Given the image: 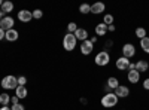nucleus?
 Instances as JSON below:
<instances>
[{"mask_svg":"<svg viewBox=\"0 0 149 110\" xmlns=\"http://www.w3.org/2000/svg\"><path fill=\"white\" fill-rule=\"evenodd\" d=\"M118 101H119V98L115 95V92H106V94L102 97V100H100V103H102V106H103L104 109L115 107V106L118 104Z\"/></svg>","mask_w":149,"mask_h":110,"instance_id":"nucleus-1","label":"nucleus"},{"mask_svg":"<svg viewBox=\"0 0 149 110\" xmlns=\"http://www.w3.org/2000/svg\"><path fill=\"white\" fill-rule=\"evenodd\" d=\"M0 85H2V88L6 89V91L17 89V86H18V79H17V76H14V75H8V76H5V77L2 79Z\"/></svg>","mask_w":149,"mask_h":110,"instance_id":"nucleus-2","label":"nucleus"},{"mask_svg":"<svg viewBox=\"0 0 149 110\" xmlns=\"http://www.w3.org/2000/svg\"><path fill=\"white\" fill-rule=\"evenodd\" d=\"M76 45H78V39L74 37V34H72V33L64 34V37H63V48L67 52L73 51L74 48H76Z\"/></svg>","mask_w":149,"mask_h":110,"instance_id":"nucleus-3","label":"nucleus"},{"mask_svg":"<svg viewBox=\"0 0 149 110\" xmlns=\"http://www.w3.org/2000/svg\"><path fill=\"white\" fill-rule=\"evenodd\" d=\"M94 63L98 66V67H104L110 63V55L107 51H100L95 57H94Z\"/></svg>","mask_w":149,"mask_h":110,"instance_id":"nucleus-4","label":"nucleus"},{"mask_svg":"<svg viewBox=\"0 0 149 110\" xmlns=\"http://www.w3.org/2000/svg\"><path fill=\"white\" fill-rule=\"evenodd\" d=\"M14 26H15V19L12 18L10 15H5L3 19L0 21V28H3L5 31L12 30V28H14Z\"/></svg>","mask_w":149,"mask_h":110,"instance_id":"nucleus-5","label":"nucleus"},{"mask_svg":"<svg viewBox=\"0 0 149 110\" xmlns=\"http://www.w3.org/2000/svg\"><path fill=\"white\" fill-rule=\"evenodd\" d=\"M18 21L24 22V24H29L31 19H33V14H31V10H27V9H21L18 12V15H17Z\"/></svg>","mask_w":149,"mask_h":110,"instance_id":"nucleus-6","label":"nucleus"},{"mask_svg":"<svg viewBox=\"0 0 149 110\" xmlns=\"http://www.w3.org/2000/svg\"><path fill=\"white\" fill-rule=\"evenodd\" d=\"M136 55V46L133 43H125L122 46V57H125V58H133Z\"/></svg>","mask_w":149,"mask_h":110,"instance_id":"nucleus-7","label":"nucleus"},{"mask_svg":"<svg viewBox=\"0 0 149 110\" xmlns=\"http://www.w3.org/2000/svg\"><path fill=\"white\" fill-rule=\"evenodd\" d=\"M130 63H131V61H130L128 58H125V57H119V58L115 61V66H116V68H118L119 71H124V70H128Z\"/></svg>","mask_w":149,"mask_h":110,"instance_id":"nucleus-8","label":"nucleus"},{"mask_svg":"<svg viewBox=\"0 0 149 110\" xmlns=\"http://www.w3.org/2000/svg\"><path fill=\"white\" fill-rule=\"evenodd\" d=\"M93 51H94V45L91 43L90 39H88V40H84V42L81 43V54H82V55H90Z\"/></svg>","mask_w":149,"mask_h":110,"instance_id":"nucleus-9","label":"nucleus"},{"mask_svg":"<svg viewBox=\"0 0 149 110\" xmlns=\"http://www.w3.org/2000/svg\"><path fill=\"white\" fill-rule=\"evenodd\" d=\"M113 92H115V95L118 97V98H127V97L130 95V88L125 86V85H119Z\"/></svg>","mask_w":149,"mask_h":110,"instance_id":"nucleus-10","label":"nucleus"},{"mask_svg":"<svg viewBox=\"0 0 149 110\" xmlns=\"http://www.w3.org/2000/svg\"><path fill=\"white\" fill-rule=\"evenodd\" d=\"M127 79H128V82L130 83H137L139 80H140V73L137 71V70H128V73H127Z\"/></svg>","mask_w":149,"mask_h":110,"instance_id":"nucleus-11","label":"nucleus"},{"mask_svg":"<svg viewBox=\"0 0 149 110\" xmlns=\"http://www.w3.org/2000/svg\"><path fill=\"white\" fill-rule=\"evenodd\" d=\"M104 9H106L104 3L97 2V3L91 5V14H94V15H100V14H103V12H104Z\"/></svg>","mask_w":149,"mask_h":110,"instance_id":"nucleus-12","label":"nucleus"},{"mask_svg":"<svg viewBox=\"0 0 149 110\" xmlns=\"http://www.w3.org/2000/svg\"><path fill=\"white\" fill-rule=\"evenodd\" d=\"M134 68L137 70L139 73H145L149 68V63H148V61H145V59H139L137 63H134Z\"/></svg>","mask_w":149,"mask_h":110,"instance_id":"nucleus-13","label":"nucleus"},{"mask_svg":"<svg viewBox=\"0 0 149 110\" xmlns=\"http://www.w3.org/2000/svg\"><path fill=\"white\" fill-rule=\"evenodd\" d=\"M88 31H86V28H78L76 31H74V37H76L78 40H81V42H84V40H88L90 37H88Z\"/></svg>","mask_w":149,"mask_h":110,"instance_id":"nucleus-14","label":"nucleus"},{"mask_svg":"<svg viewBox=\"0 0 149 110\" xmlns=\"http://www.w3.org/2000/svg\"><path fill=\"white\" fill-rule=\"evenodd\" d=\"M18 37H19V33H18L15 28L8 30V31H6V36H5V39H6L8 42H17Z\"/></svg>","mask_w":149,"mask_h":110,"instance_id":"nucleus-15","label":"nucleus"},{"mask_svg":"<svg viewBox=\"0 0 149 110\" xmlns=\"http://www.w3.org/2000/svg\"><path fill=\"white\" fill-rule=\"evenodd\" d=\"M106 34H107V26L106 24H103V22L97 24L95 26V36L97 37H102V36H106Z\"/></svg>","mask_w":149,"mask_h":110,"instance_id":"nucleus-16","label":"nucleus"},{"mask_svg":"<svg viewBox=\"0 0 149 110\" xmlns=\"http://www.w3.org/2000/svg\"><path fill=\"white\" fill-rule=\"evenodd\" d=\"M106 86L112 91V89H116L118 86H119V80H118V77H115V76H110L107 80H106Z\"/></svg>","mask_w":149,"mask_h":110,"instance_id":"nucleus-17","label":"nucleus"},{"mask_svg":"<svg viewBox=\"0 0 149 110\" xmlns=\"http://www.w3.org/2000/svg\"><path fill=\"white\" fill-rule=\"evenodd\" d=\"M14 3L12 2H9V0H6V2H3V5H2V8H0V10L3 12V15H9L12 10H14Z\"/></svg>","mask_w":149,"mask_h":110,"instance_id":"nucleus-18","label":"nucleus"},{"mask_svg":"<svg viewBox=\"0 0 149 110\" xmlns=\"http://www.w3.org/2000/svg\"><path fill=\"white\" fill-rule=\"evenodd\" d=\"M15 95L18 97L19 100L27 98V95H29V89H27V86H17V89H15Z\"/></svg>","mask_w":149,"mask_h":110,"instance_id":"nucleus-19","label":"nucleus"},{"mask_svg":"<svg viewBox=\"0 0 149 110\" xmlns=\"http://www.w3.org/2000/svg\"><path fill=\"white\" fill-rule=\"evenodd\" d=\"M10 98H12V97L8 92H2V94H0V104H2V106H9Z\"/></svg>","mask_w":149,"mask_h":110,"instance_id":"nucleus-20","label":"nucleus"},{"mask_svg":"<svg viewBox=\"0 0 149 110\" xmlns=\"http://www.w3.org/2000/svg\"><path fill=\"white\" fill-rule=\"evenodd\" d=\"M140 48H142V51H143V52L149 54V37H148V36L140 40Z\"/></svg>","mask_w":149,"mask_h":110,"instance_id":"nucleus-21","label":"nucleus"},{"mask_svg":"<svg viewBox=\"0 0 149 110\" xmlns=\"http://www.w3.org/2000/svg\"><path fill=\"white\" fill-rule=\"evenodd\" d=\"M134 34H136V37H139L140 40L148 36L146 34V28H143V27H137V28H136V31H134Z\"/></svg>","mask_w":149,"mask_h":110,"instance_id":"nucleus-22","label":"nucleus"},{"mask_svg":"<svg viewBox=\"0 0 149 110\" xmlns=\"http://www.w3.org/2000/svg\"><path fill=\"white\" fill-rule=\"evenodd\" d=\"M79 12H81L82 15L91 14V5H88V3H84V5H81V6H79Z\"/></svg>","mask_w":149,"mask_h":110,"instance_id":"nucleus-23","label":"nucleus"},{"mask_svg":"<svg viewBox=\"0 0 149 110\" xmlns=\"http://www.w3.org/2000/svg\"><path fill=\"white\" fill-rule=\"evenodd\" d=\"M113 21H115V18H113V15H110V14H106L103 17V24H106V26H112Z\"/></svg>","mask_w":149,"mask_h":110,"instance_id":"nucleus-24","label":"nucleus"},{"mask_svg":"<svg viewBox=\"0 0 149 110\" xmlns=\"http://www.w3.org/2000/svg\"><path fill=\"white\" fill-rule=\"evenodd\" d=\"M78 28H79V27H78V24H76V22H73V21L67 24V33H72V34H74V31H76Z\"/></svg>","mask_w":149,"mask_h":110,"instance_id":"nucleus-25","label":"nucleus"},{"mask_svg":"<svg viewBox=\"0 0 149 110\" xmlns=\"http://www.w3.org/2000/svg\"><path fill=\"white\" fill-rule=\"evenodd\" d=\"M31 14H33V19H40V18L43 17V10L34 9V10H31Z\"/></svg>","mask_w":149,"mask_h":110,"instance_id":"nucleus-26","label":"nucleus"},{"mask_svg":"<svg viewBox=\"0 0 149 110\" xmlns=\"http://www.w3.org/2000/svg\"><path fill=\"white\" fill-rule=\"evenodd\" d=\"M18 86H26V83H27V77L26 76H18Z\"/></svg>","mask_w":149,"mask_h":110,"instance_id":"nucleus-27","label":"nucleus"},{"mask_svg":"<svg viewBox=\"0 0 149 110\" xmlns=\"http://www.w3.org/2000/svg\"><path fill=\"white\" fill-rule=\"evenodd\" d=\"M10 110H26V106H24V104H15V106H12L10 107Z\"/></svg>","mask_w":149,"mask_h":110,"instance_id":"nucleus-28","label":"nucleus"},{"mask_svg":"<svg viewBox=\"0 0 149 110\" xmlns=\"http://www.w3.org/2000/svg\"><path fill=\"white\" fill-rule=\"evenodd\" d=\"M10 103H12V106H15V104H19V98H18L17 95H14V97H12V98H10Z\"/></svg>","mask_w":149,"mask_h":110,"instance_id":"nucleus-29","label":"nucleus"},{"mask_svg":"<svg viewBox=\"0 0 149 110\" xmlns=\"http://www.w3.org/2000/svg\"><path fill=\"white\" fill-rule=\"evenodd\" d=\"M143 89L149 91V77H146V79L143 80Z\"/></svg>","mask_w":149,"mask_h":110,"instance_id":"nucleus-30","label":"nucleus"},{"mask_svg":"<svg viewBox=\"0 0 149 110\" xmlns=\"http://www.w3.org/2000/svg\"><path fill=\"white\" fill-rule=\"evenodd\" d=\"M5 36H6V31H5L3 28H0V40H3Z\"/></svg>","mask_w":149,"mask_h":110,"instance_id":"nucleus-31","label":"nucleus"},{"mask_svg":"<svg viewBox=\"0 0 149 110\" xmlns=\"http://www.w3.org/2000/svg\"><path fill=\"white\" fill-rule=\"evenodd\" d=\"M90 40H91V43L94 45V43H97V40H98V37H97V36H93V37H90Z\"/></svg>","mask_w":149,"mask_h":110,"instance_id":"nucleus-32","label":"nucleus"},{"mask_svg":"<svg viewBox=\"0 0 149 110\" xmlns=\"http://www.w3.org/2000/svg\"><path fill=\"white\" fill-rule=\"evenodd\" d=\"M116 30V27L113 26V24H112V26H107V31H115Z\"/></svg>","mask_w":149,"mask_h":110,"instance_id":"nucleus-33","label":"nucleus"},{"mask_svg":"<svg viewBox=\"0 0 149 110\" xmlns=\"http://www.w3.org/2000/svg\"><path fill=\"white\" fill-rule=\"evenodd\" d=\"M0 110H10V107L9 106H2V107H0Z\"/></svg>","mask_w":149,"mask_h":110,"instance_id":"nucleus-34","label":"nucleus"},{"mask_svg":"<svg viewBox=\"0 0 149 110\" xmlns=\"http://www.w3.org/2000/svg\"><path fill=\"white\" fill-rule=\"evenodd\" d=\"M81 103H82V104H86V103H88V101H86L85 98H81Z\"/></svg>","mask_w":149,"mask_h":110,"instance_id":"nucleus-35","label":"nucleus"},{"mask_svg":"<svg viewBox=\"0 0 149 110\" xmlns=\"http://www.w3.org/2000/svg\"><path fill=\"white\" fill-rule=\"evenodd\" d=\"M3 17H5V15H3V12H2V10H0V21H2V19H3Z\"/></svg>","mask_w":149,"mask_h":110,"instance_id":"nucleus-36","label":"nucleus"},{"mask_svg":"<svg viewBox=\"0 0 149 110\" xmlns=\"http://www.w3.org/2000/svg\"><path fill=\"white\" fill-rule=\"evenodd\" d=\"M2 5H3V0H0V8H2Z\"/></svg>","mask_w":149,"mask_h":110,"instance_id":"nucleus-37","label":"nucleus"}]
</instances>
